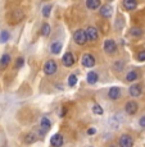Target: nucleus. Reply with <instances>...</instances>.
<instances>
[{
  "label": "nucleus",
  "mask_w": 145,
  "mask_h": 147,
  "mask_svg": "<svg viewBox=\"0 0 145 147\" xmlns=\"http://www.w3.org/2000/svg\"><path fill=\"white\" fill-rule=\"evenodd\" d=\"M62 61H63V64L66 67H72L73 64H75V58H73V55L71 53H67L63 55V58H62Z\"/></svg>",
  "instance_id": "nucleus-8"
},
{
  "label": "nucleus",
  "mask_w": 145,
  "mask_h": 147,
  "mask_svg": "<svg viewBox=\"0 0 145 147\" xmlns=\"http://www.w3.org/2000/svg\"><path fill=\"white\" fill-rule=\"evenodd\" d=\"M25 141H26V143H32L35 142V134L33 133H28L26 136V138H25Z\"/></svg>",
  "instance_id": "nucleus-25"
},
{
  "label": "nucleus",
  "mask_w": 145,
  "mask_h": 147,
  "mask_svg": "<svg viewBox=\"0 0 145 147\" xmlns=\"http://www.w3.org/2000/svg\"><path fill=\"white\" fill-rule=\"evenodd\" d=\"M50 50H52L53 54H59L61 53V50H62V44L61 42H53Z\"/></svg>",
  "instance_id": "nucleus-17"
},
{
  "label": "nucleus",
  "mask_w": 145,
  "mask_h": 147,
  "mask_svg": "<svg viewBox=\"0 0 145 147\" xmlns=\"http://www.w3.org/2000/svg\"><path fill=\"white\" fill-rule=\"evenodd\" d=\"M114 68H116L117 70H121V69H122V61H117V63L114 64Z\"/></svg>",
  "instance_id": "nucleus-29"
},
{
  "label": "nucleus",
  "mask_w": 145,
  "mask_h": 147,
  "mask_svg": "<svg viewBox=\"0 0 145 147\" xmlns=\"http://www.w3.org/2000/svg\"><path fill=\"white\" fill-rule=\"evenodd\" d=\"M139 77V74H138V72H135V70H132V72H130L129 74L126 76V80L129 81V82H132V81H135L136 78Z\"/></svg>",
  "instance_id": "nucleus-20"
},
{
  "label": "nucleus",
  "mask_w": 145,
  "mask_h": 147,
  "mask_svg": "<svg viewBox=\"0 0 145 147\" xmlns=\"http://www.w3.org/2000/svg\"><path fill=\"white\" fill-rule=\"evenodd\" d=\"M104 50H106L108 54H113L117 50V45H116V42L113 40H107L104 42Z\"/></svg>",
  "instance_id": "nucleus-6"
},
{
  "label": "nucleus",
  "mask_w": 145,
  "mask_h": 147,
  "mask_svg": "<svg viewBox=\"0 0 145 147\" xmlns=\"http://www.w3.org/2000/svg\"><path fill=\"white\" fill-rule=\"evenodd\" d=\"M118 145L121 147H131L133 145V141H132V138L130 137L129 134H123L121 138H119Z\"/></svg>",
  "instance_id": "nucleus-4"
},
{
  "label": "nucleus",
  "mask_w": 145,
  "mask_h": 147,
  "mask_svg": "<svg viewBox=\"0 0 145 147\" xmlns=\"http://www.w3.org/2000/svg\"><path fill=\"white\" fill-rule=\"evenodd\" d=\"M87 82H89L90 84H94L98 82V74H96L95 72H90L89 74H87Z\"/></svg>",
  "instance_id": "nucleus-16"
},
{
  "label": "nucleus",
  "mask_w": 145,
  "mask_h": 147,
  "mask_svg": "<svg viewBox=\"0 0 145 147\" xmlns=\"http://www.w3.org/2000/svg\"><path fill=\"white\" fill-rule=\"evenodd\" d=\"M40 124H41V128L44 129L45 132H46V131H49V129H50V127H52V123H50V120L48 119V118H42L41 121H40Z\"/></svg>",
  "instance_id": "nucleus-15"
},
{
  "label": "nucleus",
  "mask_w": 145,
  "mask_h": 147,
  "mask_svg": "<svg viewBox=\"0 0 145 147\" xmlns=\"http://www.w3.org/2000/svg\"><path fill=\"white\" fill-rule=\"evenodd\" d=\"M108 96H109L110 100H118L121 97V90L118 87H112L109 90V92H108Z\"/></svg>",
  "instance_id": "nucleus-9"
},
{
  "label": "nucleus",
  "mask_w": 145,
  "mask_h": 147,
  "mask_svg": "<svg viewBox=\"0 0 145 147\" xmlns=\"http://www.w3.org/2000/svg\"><path fill=\"white\" fill-rule=\"evenodd\" d=\"M100 14L103 17H106V18H109V17H112V14H113V9H112V7L110 5H103V7L100 8Z\"/></svg>",
  "instance_id": "nucleus-10"
},
{
  "label": "nucleus",
  "mask_w": 145,
  "mask_h": 147,
  "mask_svg": "<svg viewBox=\"0 0 145 147\" xmlns=\"http://www.w3.org/2000/svg\"><path fill=\"white\" fill-rule=\"evenodd\" d=\"M130 95L133 96V97H139L141 95V86L140 84H133V86L130 87Z\"/></svg>",
  "instance_id": "nucleus-12"
},
{
  "label": "nucleus",
  "mask_w": 145,
  "mask_h": 147,
  "mask_svg": "<svg viewBox=\"0 0 145 147\" xmlns=\"http://www.w3.org/2000/svg\"><path fill=\"white\" fill-rule=\"evenodd\" d=\"M123 7L127 10H133L138 7V1L136 0H123Z\"/></svg>",
  "instance_id": "nucleus-13"
},
{
  "label": "nucleus",
  "mask_w": 145,
  "mask_h": 147,
  "mask_svg": "<svg viewBox=\"0 0 145 147\" xmlns=\"http://www.w3.org/2000/svg\"><path fill=\"white\" fill-rule=\"evenodd\" d=\"M44 72L49 76L54 74V73L57 72V63L54 60H48L44 65Z\"/></svg>",
  "instance_id": "nucleus-2"
},
{
  "label": "nucleus",
  "mask_w": 145,
  "mask_h": 147,
  "mask_svg": "<svg viewBox=\"0 0 145 147\" xmlns=\"http://www.w3.org/2000/svg\"><path fill=\"white\" fill-rule=\"evenodd\" d=\"M93 113H94V114L101 115V114H103V109H101V106H100V105H98V104H95V105L93 106Z\"/></svg>",
  "instance_id": "nucleus-24"
},
{
  "label": "nucleus",
  "mask_w": 145,
  "mask_h": 147,
  "mask_svg": "<svg viewBox=\"0 0 145 147\" xmlns=\"http://www.w3.org/2000/svg\"><path fill=\"white\" fill-rule=\"evenodd\" d=\"M86 35H87V40L90 41H96L99 37V33H98V30L95 27H89L86 30Z\"/></svg>",
  "instance_id": "nucleus-5"
},
{
  "label": "nucleus",
  "mask_w": 145,
  "mask_h": 147,
  "mask_svg": "<svg viewBox=\"0 0 145 147\" xmlns=\"http://www.w3.org/2000/svg\"><path fill=\"white\" fill-rule=\"evenodd\" d=\"M126 113L130 115H135L136 113H138V104L135 102V101H129V102L126 104Z\"/></svg>",
  "instance_id": "nucleus-7"
},
{
  "label": "nucleus",
  "mask_w": 145,
  "mask_h": 147,
  "mask_svg": "<svg viewBox=\"0 0 145 147\" xmlns=\"http://www.w3.org/2000/svg\"><path fill=\"white\" fill-rule=\"evenodd\" d=\"M23 63H25V60L22 58H18L17 59V61H16V67L17 68H21L22 65H23Z\"/></svg>",
  "instance_id": "nucleus-28"
},
{
  "label": "nucleus",
  "mask_w": 145,
  "mask_h": 147,
  "mask_svg": "<svg viewBox=\"0 0 145 147\" xmlns=\"http://www.w3.org/2000/svg\"><path fill=\"white\" fill-rule=\"evenodd\" d=\"M139 124H140V127H143V128H145V117H143L140 120H139Z\"/></svg>",
  "instance_id": "nucleus-30"
},
{
  "label": "nucleus",
  "mask_w": 145,
  "mask_h": 147,
  "mask_svg": "<svg viewBox=\"0 0 145 147\" xmlns=\"http://www.w3.org/2000/svg\"><path fill=\"white\" fill-rule=\"evenodd\" d=\"M76 83H77V76H76V74H71L69 78H68V84L73 87Z\"/></svg>",
  "instance_id": "nucleus-23"
},
{
  "label": "nucleus",
  "mask_w": 145,
  "mask_h": 147,
  "mask_svg": "<svg viewBox=\"0 0 145 147\" xmlns=\"http://www.w3.org/2000/svg\"><path fill=\"white\" fill-rule=\"evenodd\" d=\"M9 61H10L9 54H4V55L1 56V59H0V65L4 68V67H7L8 64H9Z\"/></svg>",
  "instance_id": "nucleus-18"
},
{
  "label": "nucleus",
  "mask_w": 145,
  "mask_h": 147,
  "mask_svg": "<svg viewBox=\"0 0 145 147\" xmlns=\"http://www.w3.org/2000/svg\"><path fill=\"white\" fill-rule=\"evenodd\" d=\"M138 60H139V61H145V50H144V51H140V53H139Z\"/></svg>",
  "instance_id": "nucleus-27"
},
{
  "label": "nucleus",
  "mask_w": 145,
  "mask_h": 147,
  "mask_svg": "<svg viewBox=\"0 0 145 147\" xmlns=\"http://www.w3.org/2000/svg\"><path fill=\"white\" fill-rule=\"evenodd\" d=\"M50 143L54 146V147H61L63 145V137L61 134H54L50 140Z\"/></svg>",
  "instance_id": "nucleus-11"
},
{
  "label": "nucleus",
  "mask_w": 145,
  "mask_h": 147,
  "mask_svg": "<svg viewBox=\"0 0 145 147\" xmlns=\"http://www.w3.org/2000/svg\"><path fill=\"white\" fill-rule=\"evenodd\" d=\"M82 65L86 67V68H91L95 65V59H94L93 55H90V54H85L84 56H82Z\"/></svg>",
  "instance_id": "nucleus-3"
},
{
  "label": "nucleus",
  "mask_w": 145,
  "mask_h": 147,
  "mask_svg": "<svg viewBox=\"0 0 145 147\" xmlns=\"http://www.w3.org/2000/svg\"><path fill=\"white\" fill-rule=\"evenodd\" d=\"M130 35H131L132 37H140V36L143 35V31L138 27H133V28H131V31H130Z\"/></svg>",
  "instance_id": "nucleus-19"
},
{
  "label": "nucleus",
  "mask_w": 145,
  "mask_h": 147,
  "mask_svg": "<svg viewBox=\"0 0 145 147\" xmlns=\"http://www.w3.org/2000/svg\"><path fill=\"white\" fill-rule=\"evenodd\" d=\"M73 38H75V42L78 45H81V46H84L85 44H86L87 41V35H86V31L84 30H77L75 32V35H73Z\"/></svg>",
  "instance_id": "nucleus-1"
},
{
  "label": "nucleus",
  "mask_w": 145,
  "mask_h": 147,
  "mask_svg": "<svg viewBox=\"0 0 145 147\" xmlns=\"http://www.w3.org/2000/svg\"><path fill=\"white\" fill-rule=\"evenodd\" d=\"M41 33L44 36H49V33H50V26L48 23H44L42 24V27H41Z\"/></svg>",
  "instance_id": "nucleus-21"
},
{
  "label": "nucleus",
  "mask_w": 145,
  "mask_h": 147,
  "mask_svg": "<svg viewBox=\"0 0 145 147\" xmlns=\"http://www.w3.org/2000/svg\"><path fill=\"white\" fill-rule=\"evenodd\" d=\"M8 40H9V32L3 31V32L0 33V42H7Z\"/></svg>",
  "instance_id": "nucleus-22"
},
{
  "label": "nucleus",
  "mask_w": 145,
  "mask_h": 147,
  "mask_svg": "<svg viewBox=\"0 0 145 147\" xmlns=\"http://www.w3.org/2000/svg\"><path fill=\"white\" fill-rule=\"evenodd\" d=\"M86 7L91 10H95L100 7V0H86Z\"/></svg>",
  "instance_id": "nucleus-14"
},
{
  "label": "nucleus",
  "mask_w": 145,
  "mask_h": 147,
  "mask_svg": "<svg viewBox=\"0 0 145 147\" xmlns=\"http://www.w3.org/2000/svg\"><path fill=\"white\" fill-rule=\"evenodd\" d=\"M50 10H52V7L50 5H46V7L42 8V14H44V17H49L50 16Z\"/></svg>",
  "instance_id": "nucleus-26"
},
{
  "label": "nucleus",
  "mask_w": 145,
  "mask_h": 147,
  "mask_svg": "<svg viewBox=\"0 0 145 147\" xmlns=\"http://www.w3.org/2000/svg\"><path fill=\"white\" fill-rule=\"evenodd\" d=\"M95 132H96V131H95V129H94V128H90L89 131H87V134H94V133H95Z\"/></svg>",
  "instance_id": "nucleus-31"
}]
</instances>
